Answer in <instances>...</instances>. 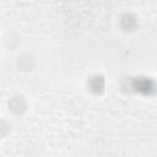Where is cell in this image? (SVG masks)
<instances>
[{
  "mask_svg": "<svg viewBox=\"0 0 157 157\" xmlns=\"http://www.w3.org/2000/svg\"><path fill=\"white\" fill-rule=\"evenodd\" d=\"M134 84L136 88H137L142 93H151L154 88L152 81L147 78H138L135 81Z\"/></svg>",
  "mask_w": 157,
  "mask_h": 157,
  "instance_id": "1",
  "label": "cell"
}]
</instances>
